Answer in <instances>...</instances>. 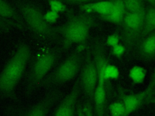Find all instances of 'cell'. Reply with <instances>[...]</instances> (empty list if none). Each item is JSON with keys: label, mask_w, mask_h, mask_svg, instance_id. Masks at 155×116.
<instances>
[{"label": "cell", "mask_w": 155, "mask_h": 116, "mask_svg": "<svg viewBox=\"0 0 155 116\" xmlns=\"http://www.w3.org/2000/svg\"><path fill=\"white\" fill-rule=\"evenodd\" d=\"M31 48L21 44L9 58L0 72V95L4 98H16V89L31 57Z\"/></svg>", "instance_id": "6da1fadb"}, {"label": "cell", "mask_w": 155, "mask_h": 116, "mask_svg": "<svg viewBox=\"0 0 155 116\" xmlns=\"http://www.w3.org/2000/svg\"><path fill=\"white\" fill-rule=\"evenodd\" d=\"M96 25V19L90 14L70 12L65 24L56 27L63 50H68L74 44H85L91 30Z\"/></svg>", "instance_id": "7a4b0ae2"}, {"label": "cell", "mask_w": 155, "mask_h": 116, "mask_svg": "<svg viewBox=\"0 0 155 116\" xmlns=\"http://www.w3.org/2000/svg\"><path fill=\"white\" fill-rule=\"evenodd\" d=\"M14 6L21 15L26 27L34 34L47 39L56 40L59 37L57 28L44 18L41 10L35 4L25 1H16Z\"/></svg>", "instance_id": "3957f363"}, {"label": "cell", "mask_w": 155, "mask_h": 116, "mask_svg": "<svg viewBox=\"0 0 155 116\" xmlns=\"http://www.w3.org/2000/svg\"><path fill=\"white\" fill-rule=\"evenodd\" d=\"M85 48V44L78 45L71 54L42 80L40 87L50 89L73 79L82 67Z\"/></svg>", "instance_id": "277c9868"}, {"label": "cell", "mask_w": 155, "mask_h": 116, "mask_svg": "<svg viewBox=\"0 0 155 116\" xmlns=\"http://www.w3.org/2000/svg\"><path fill=\"white\" fill-rule=\"evenodd\" d=\"M60 56L57 49L48 50L39 54L33 62L25 82V94L31 95L40 87L42 80L51 70Z\"/></svg>", "instance_id": "5b68a950"}, {"label": "cell", "mask_w": 155, "mask_h": 116, "mask_svg": "<svg viewBox=\"0 0 155 116\" xmlns=\"http://www.w3.org/2000/svg\"><path fill=\"white\" fill-rule=\"evenodd\" d=\"M145 12L131 13L126 11L122 22L120 38L126 50L136 48L141 35Z\"/></svg>", "instance_id": "8992f818"}, {"label": "cell", "mask_w": 155, "mask_h": 116, "mask_svg": "<svg viewBox=\"0 0 155 116\" xmlns=\"http://www.w3.org/2000/svg\"><path fill=\"white\" fill-rule=\"evenodd\" d=\"M79 79L81 89L88 102L93 103L94 91L97 84L98 74L90 49L88 50L85 53Z\"/></svg>", "instance_id": "52a82bcc"}, {"label": "cell", "mask_w": 155, "mask_h": 116, "mask_svg": "<svg viewBox=\"0 0 155 116\" xmlns=\"http://www.w3.org/2000/svg\"><path fill=\"white\" fill-rule=\"evenodd\" d=\"M61 96V91L58 88H50L39 101L24 111L20 116H48L51 108Z\"/></svg>", "instance_id": "ba28073f"}, {"label": "cell", "mask_w": 155, "mask_h": 116, "mask_svg": "<svg viewBox=\"0 0 155 116\" xmlns=\"http://www.w3.org/2000/svg\"><path fill=\"white\" fill-rule=\"evenodd\" d=\"M95 65L97 71L98 80L93 97L94 111L96 116H105L107 92L106 82L104 77V71L107 63L101 60L96 62Z\"/></svg>", "instance_id": "9c48e42d"}, {"label": "cell", "mask_w": 155, "mask_h": 116, "mask_svg": "<svg viewBox=\"0 0 155 116\" xmlns=\"http://www.w3.org/2000/svg\"><path fill=\"white\" fill-rule=\"evenodd\" d=\"M81 89L80 79L78 77L71 89L62 98L56 108L53 116H76L78 99Z\"/></svg>", "instance_id": "30bf717a"}, {"label": "cell", "mask_w": 155, "mask_h": 116, "mask_svg": "<svg viewBox=\"0 0 155 116\" xmlns=\"http://www.w3.org/2000/svg\"><path fill=\"white\" fill-rule=\"evenodd\" d=\"M118 93L119 98L125 106L126 116H128L141 106L148 105L147 94L145 89L136 93L125 94L120 87Z\"/></svg>", "instance_id": "8fae6325"}, {"label": "cell", "mask_w": 155, "mask_h": 116, "mask_svg": "<svg viewBox=\"0 0 155 116\" xmlns=\"http://www.w3.org/2000/svg\"><path fill=\"white\" fill-rule=\"evenodd\" d=\"M136 51L139 57L145 61H151L155 58V31L140 40Z\"/></svg>", "instance_id": "7c38bea8"}, {"label": "cell", "mask_w": 155, "mask_h": 116, "mask_svg": "<svg viewBox=\"0 0 155 116\" xmlns=\"http://www.w3.org/2000/svg\"><path fill=\"white\" fill-rule=\"evenodd\" d=\"M0 18L16 23L22 30L27 28L15 7L7 0H0Z\"/></svg>", "instance_id": "4fadbf2b"}, {"label": "cell", "mask_w": 155, "mask_h": 116, "mask_svg": "<svg viewBox=\"0 0 155 116\" xmlns=\"http://www.w3.org/2000/svg\"><path fill=\"white\" fill-rule=\"evenodd\" d=\"M113 4L111 11L107 15L99 16V18L106 22L114 24H121L126 12L122 0H110Z\"/></svg>", "instance_id": "5bb4252c"}, {"label": "cell", "mask_w": 155, "mask_h": 116, "mask_svg": "<svg viewBox=\"0 0 155 116\" xmlns=\"http://www.w3.org/2000/svg\"><path fill=\"white\" fill-rule=\"evenodd\" d=\"M112 6L113 4L110 0L99 1L81 4L79 8L88 14L95 13L99 14V16H104L111 11Z\"/></svg>", "instance_id": "9a60e30c"}, {"label": "cell", "mask_w": 155, "mask_h": 116, "mask_svg": "<svg viewBox=\"0 0 155 116\" xmlns=\"http://www.w3.org/2000/svg\"><path fill=\"white\" fill-rule=\"evenodd\" d=\"M155 31V7L150 6L145 12L144 21L139 42L143 38Z\"/></svg>", "instance_id": "2e32d148"}, {"label": "cell", "mask_w": 155, "mask_h": 116, "mask_svg": "<svg viewBox=\"0 0 155 116\" xmlns=\"http://www.w3.org/2000/svg\"><path fill=\"white\" fill-rule=\"evenodd\" d=\"M147 74V70L143 66L134 65L128 72V77L133 85H139L143 83Z\"/></svg>", "instance_id": "e0dca14e"}, {"label": "cell", "mask_w": 155, "mask_h": 116, "mask_svg": "<svg viewBox=\"0 0 155 116\" xmlns=\"http://www.w3.org/2000/svg\"><path fill=\"white\" fill-rule=\"evenodd\" d=\"M125 11L131 13L145 11L142 0H122Z\"/></svg>", "instance_id": "ac0fdd59"}, {"label": "cell", "mask_w": 155, "mask_h": 116, "mask_svg": "<svg viewBox=\"0 0 155 116\" xmlns=\"http://www.w3.org/2000/svg\"><path fill=\"white\" fill-rule=\"evenodd\" d=\"M120 74L119 68L110 63H108L104 68V77L106 82L107 88V82L111 80H116L119 78Z\"/></svg>", "instance_id": "d6986e66"}, {"label": "cell", "mask_w": 155, "mask_h": 116, "mask_svg": "<svg viewBox=\"0 0 155 116\" xmlns=\"http://www.w3.org/2000/svg\"><path fill=\"white\" fill-rule=\"evenodd\" d=\"M108 109L110 116H126V108L121 100L111 103Z\"/></svg>", "instance_id": "ffe728a7"}, {"label": "cell", "mask_w": 155, "mask_h": 116, "mask_svg": "<svg viewBox=\"0 0 155 116\" xmlns=\"http://www.w3.org/2000/svg\"><path fill=\"white\" fill-rule=\"evenodd\" d=\"M145 89L147 91L148 104H150L151 100L155 96V68L151 75L150 81Z\"/></svg>", "instance_id": "44dd1931"}, {"label": "cell", "mask_w": 155, "mask_h": 116, "mask_svg": "<svg viewBox=\"0 0 155 116\" xmlns=\"http://www.w3.org/2000/svg\"><path fill=\"white\" fill-rule=\"evenodd\" d=\"M13 28L22 30L19 25L16 23L10 21H7L0 18V31L4 33H8L9 32L10 29Z\"/></svg>", "instance_id": "7402d4cb"}, {"label": "cell", "mask_w": 155, "mask_h": 116, "mask_svg": "<svg viewBox=\"0 0 155 116\" xmlns=\"http://www.w3.org/2000/svg\"><path fill=\"white\" fill-rule=\"evenodd\" d=\"M50 10L57 13H61L67 10V7L62 1L59 0H48Z\"/></svg>", "instance_id": "603a6c76"}, {"label": "cell", "mask_w": 155, "mask_h": 116, "mask_svg": "<svg viewBox=\"0 0 155 116\" xmlns=\"http://www.w3.org/2000/svg\"><path fill=\"white\" fill-rule=\"evenodd\" d=\"M126 51L125 47L120 43L111 47V54L118 59H120L122 57Z\"/></svg>", "instance_id": "cb8c5ba5"}, {"label": "cell", "mask_w": 155, "mask_h": 116, "mask_svg": "<svg viewBox=\"0 0 155 116\" xmlns=\"http://www.w3.org/2000/svg\"><path fill=\"white\" fill-rule=\"evenodd\" d=\"M120 34L118 32L114 33L108 35L106 39V44L107 46L112 47L119 44Z\"/></svg>", "instance_id": "d4e9b609"}, {"label": "cell", "mask_w": 155, "mask_h": 116, "mask_svg": "<svg viewBox=\"0 0 155 116\" xmlns=\"http://www.w3.org/2000/svg\"><path fill=\"white\" fill-rule=\"evenodd\" d=\"M44 16L46 21L50 24L55 23L59 18V13H57L51 10L47 11L45 14H44Z\"/></svg>", "instance_id": "484cf974"}, {"label": "cell", "mask_w": 155, "mask_h": 116, "mask_svg": "<svg viewBox=\"0 0 155 116\" xmlns=\"http://www.w3.org/2000/svg\"><path fill=\"white\" fill-rule=\"evenodd\" d=\"M94 0H65V2L70 4H83L93 2Z\"/></svg>", "instance_id": "4316f807"}, {"label": "cell", "mask_w": 155, "mask_h": 116, "mask_svg": "<svg viewBox=\"0 0 155 116\" xmlns=\"http://www.w3.org/2000/svg\"><path fill=\"white\" fill-rule=\"evenodd\" d=\"M83 108H84V110L86 116H93V113H92L91 107L89 103H87L84 106H83Z\"/></svg>", "instance_id": "83f0119b"}, {"label": "cell", "mask_w": 155, "mask_h": 116, "mask_svg": "<svg viewBox=\"0 0 155 116\" xmlns=\"http://www.w3.org/2000/svg\"><path fill=\"white\" fill-rule=\"evenodd\" d=\"M76 116H86L84 110V108H83V106L79 103L78 104Z\"/></svg>", "instance_id": "f1b7e54d"}, {"label": "cell", "mask_w": 155, "mask_h": 116, "mask_svg": "<svg viewBox=\"0 0 155 116\" xmlns=\"http://www.w3.org/2000/svg\"><path fill=\"white\" fill-rule=\"evenodd\" d=\"M152 7H155V0H146Z\"/></svg>", "instance_id": "f546056e"}, {"label": "cell", "mask_w": 155, "mask_h": 116, "mask_svg": "<svg viewBox=\"0 0 155 116\" xmlns=\"http://www.w3.org/2000/svg\"><path fill=\"white\" fill-rule=\"evenodd\" d=\"M150 104H154L155 105V96L154 97H153V98L151 100Z\"/></svg>", "instance_id": "4dcf8cb0"}, {"label": "cell", "mask_w": 155, "mask_h": 116, "mask_svg": "<svg viewBox=\"0 0 155 116\" xmlns=\"http://www.w3.org/2000/svg\"><path fill=\"white\" fill-rule=\"evenodd\" d=\"M59 1H62V2H65V0H59Z\"/></svg>", "instance_id": "1f68e13d"}, {"label": "cell", "mask_w": 155, "mask_h": 116, "mask_svg": "<svg viewBox=\"0 0 155 116\" xmlns=\"http://www.w3.org/2000/svg\"><path fill=\"white\" fill-rule=\"evenodd\" d=\"M154 116H155V115H154Z\"/></svg>", "instance_id": "d6a6232c"}]
</instances>
